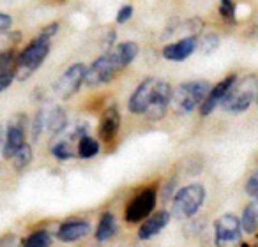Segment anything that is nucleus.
<instances>
[{"label": "nucleus", "instance_id": "1", "mask_svg": "<svg viewBox=\"0 0 258 247\" xmlns=\"http://www.w3.org/2000/svg\"><path fill=\"white\" fill-rule=\"evenodd\" d=\"M138 53H140V48L135 41H124V43L117 44L113 50L103 53L90 64V67H87L83 83L87 87L106 85L122 69H125L131 62H135Z\"/></svg>", "mask_w": 258, "mask_h": 247}, {"label": "nucleus", "instance_id": "2", "mask_svg": "<svg viewBox=\"0 0 258 247\" xmlns=\"http://www.w3.org/2000/svg\"><path fill=\"white\" fill-rule=\"evenodd\" d=\"M258 96V76L247 74L242 79H235L228 92L225 94L221 104L219 106L226 111V113H242L251 106L253 101H256Z\"/></svg>", "mask_w": 258, "mask_h": 247}, {"label": "nucleus", "instance_id": "3", "mask_svg": "<svg viewBox=\"0 0 258 247\" xmlns=\"http://www.w3.org/2000/svg\"><path fill=\"white\" fill-rule=\"evenodd\" d=\"M51 48V39L43 34H39V37H36L34 41H30L27 44V48L18 55L16 60V78L18 79H27L43 65V62L46 60L48 53Z\"/></svg>", "mask_w": 258, "mask_h": 247}, {"label": "nucleus", "instance_id": "4", "mask_svg": "<svg viewBox=\"0 0 258 247\" xmlns=\"http://www.w3.org/2000/svg\"><path fill=\"white\" fill-rule=\"evenodd\" d=\"M209 90H211V83L209 81H184L177 87L172 92V106L177 113L187 115L195 111L197 108L202 106L204 99L207 97Z\"/></svg>", "mask_w": 258, "mask_h": 247}, {"label": "nucleus", "instance_id": "5", "mask_svg": "<svg viewBox=\"0 0 258 247\" xmlns=\"http://www.w3.org/2000/svg\"><path fill=\"white\" fill-rule=\"evenodd\" d=\"M207 191L202 184H189V186L182 187L177 191V194L173 196L172 203V212L177 219H189L200 210V207L204 205Z\"/></svg>", "mask_w": 258, "mask_h": 247}, {"label": "nucleus", "instance_id": "6", "mask_svg": "<svg viewBox=\"0 0 258 247\" xmlns=\"http://www.w3.org/2000/svg\"><path fill=\"white\" fill-rule=\"evenodd\" d=\"M87 65L78 62V64H73L58 76V79L53 85V92L58 99L68 101L75 96L80 90V87L83 85V79H85Z\"/></svg>", "mask_w": 258, "mask_h": 247}, {"label": "nucleus", "instance_id": "7", "mask_svg": "<svg viewBox=\"0 0 258 247\" xmlns=\"http://www.w3.org/2000/svg\"><path fill=\"white\" fill-rule=\"evenodd\" d=\"M240 228L239 217L233 214H225L214 222V240L216 247H239L240 245Z\"/></svg>", "mask_w": 258, "mask_h": 247}, {"label": "nucleus", "instance_id": "8", "mask_svg": "<svg viewBox=\"0 0 258 247\" xmlns=\"http://www.w3.org/2000/svg\"><path fill=\"white\" fill-rule=\"evenodd\" d=\"M27 118L25 115H16L15 118H11L8 126V131L4 134V143H2V154L6 159H11L23 145L27 143L25 136H27Z\"/></svg>", "mask_w": 258, "mask_h": 247}, {"label": "nucleus", "instance_id": "9", "mask_svg": "<svg viewBox=\"0 0 258 247\" xmlns=\"http://www.w3.org/2000/svg\"><path fill=\"white\" fill-rule=\"evenodd\" d=\"M156 200H158V193H156L154 187L144 189L127 205V208H125V221L127 222L145 221L156 208Z\"/></svg>", "mask_w": 258, "mask_h": 247}, {"label": "nucleus", "instance_id": "10", "mask_svg": "<svg viewBox=\"0 0 258 247\" xmlns=\"http://www.w3.org/2000/svg\"><path fill=\"white\" fill-rule=\"evenodd\" d=\"M172 92L173 89L170 87V83L159 79L151 104H149L147 111H145V117H149L151 120H161L166 115V111H168L170 104H172Z\"/></svg>", "mask_w": 258, "mask_h": 247}, {"label": "nucleus", "instance_id": "11", "mask_svg": "<svg viewBox=\"0 0 258 247\" xmlns=\"http://www.w3.org/2000/svg\"><path fill=\"white\" fill-rule=\"evenodd\" d=\"M158 83H159V79H156V78H145L144 81L137 87V90L133 92V96L129 97V103H127V108L131 113L145 115Z\"/></svg>", "mask_w": 258, "mask_h": 247}, {"label": "nucleus", "instance_id": "12", "mask_svg": "<svg viewBox=\"0 0 258 247\" xmlns=\"http://www.w3.org/2000/svg\"><path fill=\"white\" fill-rule=\"evenodd\" d=\"M198 39L195 36H187L177 43H170L163 48V58L170 62H184L197 51Z\"/></svg>", "mask_w": 258, "mask_h": 247}, {"label": "nucleus", "instance_id": "13", "mask_svg": "<svg viewBox=\"0 0 258 247\" xmlns=\"http://www.w3.org/2000/svg\"><path fill=\"white\" fill-rule=\"evenodd\" d=\"M235 79H237V74H230V76H226L225 79H221L218 85L211 87L207 97H205L204 103H202V106H200L202 117H209V115L221 104L223 97H225V94L228 92V89L232 87V83L235 81Z\"/></svg>", "mask_w": 258, "mask_h": 247}, {"label": "nucleus", "instance_id": "14", "mask_svg": "<svg viewBox=\"0 0 258 247\" xmlns=\"http://www.w3.org/2000/svg\"><path fill=\"white\" fill-rule=\"evenodd\" d=\"M90 233V224L87 221H82V219H73V221H66L58 226L57 231V238L60 242H76V240L83 238Z\"/></svg>", "mask_w": 258, "mask_h": 247}, {"label": "nucleus", "instance_id": "15", "mask_svg": "<svg viewBox=\"0 0 258 247\" xmlns=\"http://www.w3.org/2000/svg\"><path fill=\"white\" fill-rule=\"evenodd\" d=\"M120 129V113L117 106H110L104 110L99 122V136L104 141H113Z\"/></svg>", "mask_w": 258, "mask_h": 247}, {"label": "nucleus", "instance_id": "16", "mask_svg": "<svg viewBox=\"0 0 258 247\" xmlns=\"http://www.w3.org/2000/svg\"><path fill=\"white\" fill-rule=\"evenodd\" d=\"M170 222V214L166 210L156 212L154 215H149L144 221V224L138 229V236L142 240H149L152 236H156L158 233H161L166 228V224Z\"/></svg>", "mask_w": 258, "mask_h": 247}, {"label": "nucleus", "instance_id": "17", "mask_svg": "<svg viewBox=\"0 0 258 247\" xmlns=\"http://www.w3.org/2000/svg\"><path fill=\"white\" fill-rule=\"evenodd\" d=\"M66 126H68V117H66V111L60 106H53L46 110L44 131H48L50 134H60L66 131Z\"/></svg>", "mask_w": 258, "mask_h": 247}, {"label": "nucleus", "instance_id": "18", "mask_svg": "<svg viewBox=\"0 0 258 247\" xmlns=\"http://www.w3.org/2000/svg\"><path fill=\"white\" fill-rule=\"evenodd\" d=\"M115 233H117V221H115V215L111 214V212H104L99 224H97L96 238L99 240V242H106V240H110Z\"/></svg>", "mask_w": 258, "mask_h": 247}, {"label": "nucleus", "instance_id": "19", "mask_svg": "<svg viewBox=\"0 0 258 247\" xmlns=\"http://www.w3.org/2000/svg\"><path fill=\"white\" fill-rule=\"evenodd\" d=\"M240 228L246 233H254L258 229V201L249 203L244 208L242 219H240Z\"/></svg>", "mask_w": 258, "mask_h": 247}, {"label": "nucleus", "instance_id": "20", "mask_svg": "<svg viewBox=\"0 0 258 247\" xmlns=\"http://www.w3.org/2000/svg\"><path fill=\"white\" fill-rule=\"evenodd\" d=\"M76 154H78V157H82V159L96 157V155L99 154V143H97L94 138L83 134V136L78 140V143H76Z\"/></svg>", "mask_w": 258, "mask_h": 247}, {"label": "nucleus", "instance_id": "21", "mask_svg": "<svg viewBox=\"0 0 258 247\" xmlns=\"http://www.w3.org/2000/svg\"><path fill=\"white\" fill-rule=\"evenodd\" d=\"M23 247H50L51 245V235L46 229H37V231L30 233L27 238L22 242Z\"/></svg>", "mask_w": 258, "mask_h": 247}, {"label": "nucleus", "instance_id": "22", "mask_svg": "<svg viewBox=\"0 0 258 247\" xmlns=\"http://www.w3.org/2000/svg\"><path fill=\"white\" fill-rule=\"evenodd\" d=\"M32 157H34L32 147H30L29 143H25L15 155H13L11 161H13V166H15L16 172H22V170H25L27 166L32 162Z\"/></svg>", "mask_w": 258, "mask_h": 247}, {"label": "nucleus", "instance_id": "23", "mask_svg": "<svg viewBox=\"0 0 258 247\" xmlns=\"http://www.w3.org/2000/svg\"><path fill=\"white\" fill-rule=\"evenodd\" d=\"M16 60L18 55L13 50L0 51V72H16Z\"/></svg>", "mask_w": 258, "mask_h": 247}, {"label": "nucleus", "instance_id": "24", "mask_svg": "<svg viewBox=\"0 0 258 247\" xmlns=\"http://www.w3.org/2000/svg\"><path fill=\"white\" fill-rule=\"evenodd\" d=\"M218 46H219V37L214 36V34H209V36H204L202 39H198L197 50L200 51L202 55H207V53H212Z\"/></svg>", "mask_w": 258, "mask_h": 247}, {"label": "nucleus", "instance_id": "25", "mask_svg": "<svg viewBox=\"0 0 258 247\" xmlns=\"http://www.w3.org/2000/svg\"><path fill=\"white\" fill-rule=\"evenodd\" d=\"M44 126H46V110H41L37 111L36 118H34V124H32V138L37 140L41 136V133L44 131Z\"/></svg>", "mask_w": 258, "mask_h": 247}, {"label": "nucleus", "instance_id": "26", "mask_svg": "<svg viewBox=\"0 0 258 247\" xmlns=\"http://www.w3.org/2000/svg\"><path fill=\"white\" fill-rule=\"evenodd\" d=\"M219 13L225 20L228 22H233L235 20V4H233V0H221L219 2Z\"/></svg>", "mask_w": 258, "mask_h": 247}, {"label": "nucleus", "instance_id": "27", "mask_svg": "<svg viewBox=\"0 0 258 247\" xmlns=\"http://www.w3.org/2000/svg\"><path fill=\"white\" fill-rule=\"evenodd\" d=\"M246 193L249 194L251 198L258 200V170L253 173V175L249 177V180H247V184H246Z\"/></svg>", "mask_w": 258, "mask_h": 247}, {"label": "nucleus", "instance_id": "28", "mask_svg": "<svg viewBox=\"0 0 258 247\" xmlns=\"http://www.w3.org/2000/svg\"><path fill=\"white\" fill-rule=\"evenodd\" d=\"M133 8L131 6H122L120 9H118V13H117V18H115V22L118 23V25H122V23H125V22H129V20L133 18Z\"/></svg>", "mask_w": 258, "mask_h": 247}, {"label": "nucleus", "instance_id": "29", "mask_svg": "<svg viewBox=\"0 0 258 247\" xmlns=\"http://www.w3.org/2000/svg\"><path fill=\"white\" fill-rule=\"evenodd\" d=\"M15 78H16V72H0V94L11 87Z\"/></svg>", "mask_w": 258, "mask_h": 247}, {"label": "nucleus", "instance_id": "30", "mask_svg": "<svg viewBox=\"0 0 258 247\" xmlns=\"http://www.w3.org/2000/svg\"><path fill=\"white\" fill-rule=\"evenodd\" d=\"M13 25V18L6 13H0V32H8Z\"/></svg>", "mask_w": 258, "mask_h": 247}, {"label": "nucleus", "instance_id": "31", "mask_svg": "<svg viewBox=\"0 0 258 247\" xmlns=\"http://www.w3.org/2000/svg\"><path fill=\"white\" fill-rule=\"evenodd\" d=\"M58 32V23H51V25H48V27H44V30L41 34H43V36H46V37H53L55 34Z\"/></svg>", "mask_w": 258, "mask_h": 247}, {"label": "nucleus", "instance_id": "32", "mask_svg": "<svg viewBox=\"0 0 258 247\" xmlns=\"http://www.w3.org/2000/svg\"><path fill=\"white\" fill-rule=\"evenodd\" d=\"M2 143H4V129L0 126V147H2Z\"/></svg>", "mask_w": 258, "mask_h": 247}, {"label": "nucleus", "instance_id": "33", "mask_svg": "<svg viewBox=\"0 0 258 247\" xmlns=\"http://www.w3.org/2000/svg\"><path fill=\"white\" fill-rule=\"evenodd\" d=\"M239 247H249V245H247V243H240Z\"/></svg>", "mask_w": 258, "mask_h": 247}, {"label": "nucleus", "instance_id": "34", "mask_svg": "<svg viewBox=\"0 0 258 247\" xmlns=\"http://www.w3.org/2000/svg\"><path fill=\"white\" fill-rule=\"evenodd\" d=\"M256 103H258V96H256Z\"/></svg>", "mask_w": 258, "mask_h": 247}]
</instances>
